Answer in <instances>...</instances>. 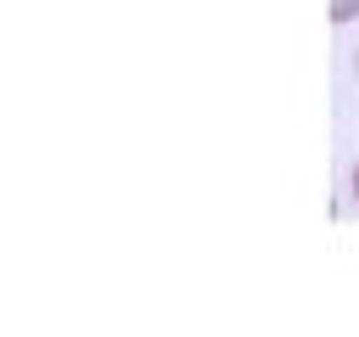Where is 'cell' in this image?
<instances>
[{"label":"cell","instance_id":"6da1fadb","mask_svg":"<svg viewBox=\"0 0 359 337\" xmlns=\"http://www.w3.org/2000/svg\"><path fill=\"white\" fill-rule=\"evenodd\" d=\"M359 17V0H331V22L342 28V22H353Z\"/></svg>","mask_w":359,"mask_h":337},{"label":"cell","instance_id":"7a4b0ae2","mask_svg":"<svg viewBox=\"0 0 359 337\" xmlns=\"http://www.w3.org/2000/svg\"><path fill=\"white\" fill-rule=\"evenodd\" d=\"M348 191H353V208H359V163H353V174H348Z\"/></svg>","mask_w":359,"mask_h":337},{"label":"cell","instance_id":"3957f363","mask_svg":"<svg viewBox=\"0 0 359 337\" xmlns=\"http://www.w3.org/2000/svg\"><path fill=\"white\" fill-rule=\"evenodd\" d=\"M353 79H359V51H353Z\"/></svg>","mask_w":359,"mask_h":337}]
</instances>
